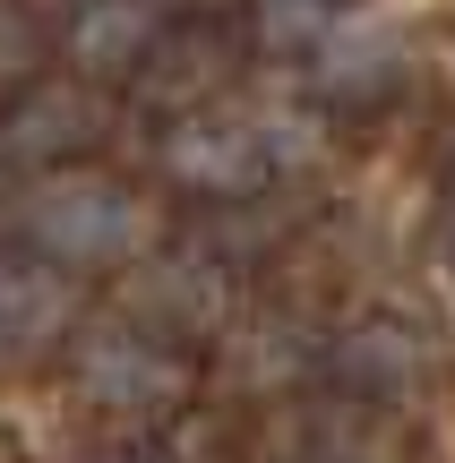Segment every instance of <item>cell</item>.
<instances>
[{
	"mask_svg": "<svg viewBox=\"0 0 455 463\" xmlns=\"http://www.w3.org/2000/svg\"><path fill=\"white\" fill-rule=\"evenodd\" d=\"M78 378H86L95 403H120V412H147V403L181 395V369L155 344H137V335H95V344L78 352Z\"/></svg>",
	"mask_w": 455,
	"mask_h": 463,
	"instance_id": "obj_2",
	"label": "cell"
},
{
	"mask_svg": "<svg viewBox=\"0 0 455 463\" xmlns=\"http://www.w3.org/2000/svg\"><path fill=\"white\" fill-rule=\"evenodd\" d=\"M155 34V9L147 0H95V9L78 17V34H69V52H78V69H95V78H112L120 61H137Z\"/></svg>",
	"mask_w": 455,
	"mask_h": 463,
	"instance_id": "obj_5",
	"label": "cell"
},
{
	"mask_svg": "<svg viewBox=\"0 0 455 463\" xmlns=\"http://www.w3.org/2000/svg\"><path fill=\"white\" fill-rule=\"evenodd\" d=\"M172 172L198 189H250L267 172V137L258 129H232V120H198V129L172 137Z\"/></svg>",
	"mask_w": 455,
	"mask_h": 463,
	"instance_id": "obj_3",
	"label": "cell"
},
{
	"mask_svg": "<svg viewBox=\"0 0 455 463\" xmlns=\"http://www.w3.org/2000/svg\"><path fill=\"white\" fill-rule=\"evenodd\" d=\"M327 26H336L327 0H267V34L275 43H301V34H327Z\"/></svg>",
	"mask_w": 455,
	"mask_h": 463,
	"instance_id": "obj_6",
	"label": "cell"
},
{
	"mask_svg": "<svg viewBox=\"0 0 455 463\" xmlns=\"http://www.w3.org/2000/svg\"><path fill=\"white\" fill-rule=\"evenodd\" d=\"M61 326H69V283L52 266H0V344L43 352Z\"/></svg>",
	"mask_w": 455,
	"mask_h": 463,
	"instance_id": "obj_4",
	"label": "cell"
},
{
	"mask_svg": "<svg viewBox=\"0 0 455 463\" xmlns=\"http://www.w3.org/2000/svg\"><path fill=\"white\" fill-rule=\"evenodd\" d=\"M26 241L43 249L52 266H120L137 241H147V206H137L120 181L69 172V181H43V189H34Z\"/></svg>",
	"mask_w": 455,
	"mask_h": 463,
	"instance_id": "obj_1",
	"label": "cell"
}]
</instances>
